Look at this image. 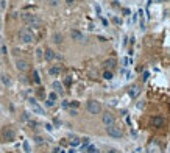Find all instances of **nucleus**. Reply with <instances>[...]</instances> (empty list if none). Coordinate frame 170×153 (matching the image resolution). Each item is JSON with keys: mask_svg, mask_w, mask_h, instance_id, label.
Here are the masks:
<instances>
[{"mask_svg": "<svg viewBox=\"0 0 170 153\" xmlns=\"http://www.w3.org/2000/svg\"><path fill=\"white\" fill-rule=\"evenodd\" d=\"M59 150H61V149H58V147H56V149L53 150V153H59Z\"/></svg>", "mask_w": 170, "mask_h": 153, "instance_id": "obj_33", "label": "nucleus"}, {"mask_svg": "<svg viewBox=\"0 0 170 153\" xmlns=\"http://www.w3.org/2000/svg\"><path fill=\"white\" fill-rule=\"evenodd\" d=\"M2 81H3L5 86H11V78L8 75H2Z\"/></svg>", "mask_w": 170, "mask_h": 153, "instance_id": "obj_17", "label": "nucleus"}, {"mask_svg": "<svg viewBox=\"0 0 170 153\" xmlns=\"http://www.w3.org/2000/svg\"><path fill=\"white\" fill-rule=\"evenodd\" d=\"M69 106H70V103H69L67 100H64V102H63V108H69Z\"/></svg>", "mask_w": 170, "mask_h": 153, "instance_id": "obj_26", "label": "nucleus"}, {"mask_svg": "<svg viewBox=\"0 0 170 153\" xmlns=\"http://www.w3.org/2000/svg\"><path fill=\"white\" fill-rule=\"evenodd\" d=\"M128 94H130V95H131V97H136L137 94H139V86H131V87H130V92H128Z\"/></svg>", "mask_w": 170, "mask_h": 153, "instance_id": "obj_15", "label": "nucleus"}, {"mask_svg": "<svg viewBox=\"0 0 170 153\" xmlns=\"http://www.w3.org/2000/svg\"><path fill=\"white\" fill-rule=\"evenodd\" d=\"M73 2H75V0H66V3H67V5H73Z\"/></svg>", "mask_w": 170, "mask_h": 153, "instance_id": "obj_31", "label": "nucleus"}, {"mask_svg": "<svg viewBox=\"0 0 170 153\" xmlns=\"http://www.w3.org/2000/svg\"><path fill=\"white\" fill-rule=\"evenodd\" d=\"M69 114H70V116H77L78 111H77V109H69Z\"/></svg>", "mask_w": 170, "mask_h": 153, "instance_id": "obj_25", "label": "nucleus"}, {"mask_svg": "<svg viewBox=\"0 0 170 153\" xmlns=\"http://www.w3.org/2000/svg\"><path fill=\"white\" fill-rule=\"evenodd\" d=\"M56 99H58V94H56L55 91H53V92H50V95H49V100L55 103V102H56Z\"/></svg>", "mask_w": 170, "mask_h": 153, "instance_id": "obj_20", "label": "nucleus"}, {"mask_svg": "<svg viewBox=\"0 0 170 153\" xmlns=\"http://www.w3.org/2000/svg\"><path fill=\"white\" fill-rule=\"evenodd\" d=\"M70 36H72V39H75V41H83V39H84V36L81 34V31H78V30H72V31H70Z\"/></svg>", "mask_w": 170, "mask_h": 153, "instance_id": "obj_12", "label": "nucleus"}, {"mask_svg": "<svg viewBox=\"0 0 170 153\" xmlns=\"http://www.w3.org/2000/svg\"><path fill=\"white\" fill-rule=\"evenodd\" d=\"M103 123L106 125V127H111V125H114V122H116V119H114V116L111 114V113H105L103 114Z\"/></svg>", "mask_w": 170, "mask_h": 153, "instance_id": "obj_7", "label": "nucleus"}, {"mask_svg": "<svg viewBox=\"0 0 170 153\" xmlns=\"http://www.w3.org/2000/svg\"><path fill=\"white\" fill-rule=\"evenodd\" d=\"M53 105H55V103H53V102H50V100L47 99V106H53Z\"/></svg>", "mask_w": 170, "mask_h": 153, "instance_id": "obj_30", "label": "nucleus"}, {"mask_svg": "<svg viewBox=\"0 0 170 153\" xmlns=\"http://www.w3.org/2000/svg\"><path fill=\"white\" fill-rule=\"evenodd\" d=\"M16 67H17V70H20V72H25V70L28 69V63H27L25 59H17Z\"/></svg>", "mask_w": 170, "mask_h": 153, "instance_id": "obj_8", "label": "nucleus"}, {"mask_svg": "<svg viewBox=\"0 0 170 153\" xmlns=\"http://www.w3.org/2000/svg\"><path fill=\"white\" fill-rule=\"evenodd\" d=\"M59 153H66V152H64V150H59Z\"/></svg>", "mask_w": 170, "mask_h": 153, "instance_id": "obj_34", "label": "nucleus"}, {"mask_svg": "<svg viewBox=\"0 0 170 153\" xmlns=\"http://www.w3.org/2000/svg\"><path fill=\"white\" fill-rule=\"evenodd\" d=\"M45 128H47L49 131H51V130H53V127H51L50 123H45Z\"/></svg>", "mask_w": 170, "mask_h": 153, "instance_id": "obj_28", "label": "nucleus"}, {"mask_svg": "<svg viewBox=\"0 0 170 153\" xmlns=\"http://www.w3.org/2000/svg\"><path fill=\"white\" fill-rule=\"evenodd\" d=\"M70 144H72V147H77V145H80V144H81V141H80V137H72Z\"/></svg>", "mask_w": 170, "mask_h": 153, "instance_id": "obj_18", "label": "nucleus"}, {"mask_svg": "<svg viewBox=\"0 0 170 153\" xmlns=\"http://www.w3.org/2000/svg\"><path fill=\"white\" fill-rule=\"evenodd\" d=\"M2 137H3V141H6V142H13V141L16 139V131H14L13 128H5V130L2 131Z\"/></svg>", "mask_w": 170, "mask_h": 153, "instance_id": "obj_5", "label": "nucleus"}, {"mask_svg": "<svg viewBox=\"0 0 170 153\" xmlns=\"http://www.w3.org/2000/svg\"><path fill=\"white\" fill-rule=\"evenodd\" d=\"M28 103H30V106H31V109H33V111H34V113H36V114H39V116H42V114H45V113H44V108H42V106H39V103L36 102L34 99H30V100H28Z\"/></svg>", "mask_w": 170, "mask_h": 153, "instance_id": "obj_6", "label": "nucleus"}, {"mask_svg": "<svg viewBox=\"0 0 170 153\" xmlns=\"http://www.w3.org/2000/svg\"><path fill=\"white\" fill-rule=\"evenodd\" d=\"M53 42H55V44H61V42H63V34L55 33L53 34Z\"/></svg>", "mask_w": 170, "mask_h": 153, "instance_id": "obj_16", "label": "nucleus"}, {"mask_svg": "<svg viewBox=\"0 0 170 153\" xmlns=\"http://www.w3.org/2000/svg\"><path fill=\"white\" fill-rule=\"evenodd\" d=\"M106 133H108L111 137H114V139H120V137L123 136V131L120 130L119 127H116V125L106 127Z\"/></svg>", "mask_w": 170, "mask_h": 153, "instance_id": "obj_4", "label": "nucleus"}, {"mask_svg": "<svg viewBox=\"0 0 170 153\" xmlns=\"http://www.w3.org/2000/svg\"><path fill=\"white\" fill-rule=\"evenodd\" d=\"M19 39H20L22 42H25V44H31L34 41V34L31 33L30 28H22V30L19 31Z\"/></svg>", "mask_w": 170, "mask_h": 153, "instance_id": "obj_2", "label": "nucleus"}, {"mask_svg": "<svg viewBox=\"0 0 170 153\" xmlns=\"http://www.w3.org/2000/svg\"><path fill=\"white\" fill-rule=\"evenodd\" d=\"M42 56H44V50H41V49H37V50H36V58H37V59H41Z\"/></svg>", "mask_w": 170, "mask_h": 153, "instance_id": "obj_23", "label": "nucleus"}, {"mask_svg": "<svg viewBox=\"0 0 170 153\" xmlns=\"http://www.w3.org/2000/svg\"><path fill=\"white\" fill-rule=\"evenodd\" d=\"M44 58H45V61L50 63V61H53V59L56 58V53L51 50V49H47V50L44 52Z\"/></svg>", "mask_w": 170, "mask_h": 153, "instance_id": "obj_9", "label": "nucleus"}, {"mask_svg": "<svg viewBox=\"0 0 170 153\" xmlns=\"http://www.w3.org/2000/svg\"><path fill=\"white\" fill-rule=\"evenodd\" d=\"M34 139H36V144H44V139H42L41 136H36Z\"/></svg>", "mask_w": 170, "mask_h": 153, "instance_id": "obj_24", "label": "nucleus"}, {"mask_svg": "<svg viewBox=\"0 0 170 153\" xmlns=\"http://www.w3.org/2000/svg\"><path fill=\"white\" fill-rule=\"evenodd\" d=\"M49 73H50L51 77H58L59 73H61V67H58V66H51L49 69Z\"/></svg>", "mask_w": 170, "mask_h": 153, "instance_id": "obj_13", "label": "nucleus"}, {"mask_svg": "<svg viewBox=\"0 0 170 153\" xmlns=\"http://www.w3.org/2000/svg\"><path fill=\"white\" fill-rule=\"evenodd\" d=\"M23 150H25V153H31V150H30V144L25 141L23 142Z\"/></svg>", "mask_w": 170, "mask_h": 153, "instance_id": "obj_22", "label": "nucleus"}, {"mask_svg": "<svg viewBox=\"0 0 170 153\" xmlns=\"http://www.w3.org/2000/svg\"><path fill=\"white\" fill-rule=\"evenodd\" d=\"M51 87L55 89V92H56L58 95H61V94H64V86L61 85L59 81H53V85H51Z\"/></svg>", "mask_w": 170, "mask_h": 153, "instance_id": "obj_10", "label": "nucleus"}, {"mask_svg": "<svg viewBox=\"0 0 170 153\" xmlns=\"http://www.w3.org/2000/svg\"><path fill=\"white\" fill-rule=\"evenodd\" d=\"M105 66H106V69H108V70H109V69H112L114 66H116V59H112V58L106 59V61H105Z\"/></svg>", "mask_w": 170, "mask_h": 153, "instance_id": "obj_14", "label": "nucleus"}, {"mask_svg": "<svg viewBox=\"0 0 170 153\" xmlns=\"http://www.w3.org/2000/svg\"><path fill=\"white\" fill-rule=\"evenodd\" d=\"M50 3H51V5H53V6H55V5H58V0H51Z\"/></svg>", "mask_w": 170, "mask_h": 153, "instance_id": "obj_32", "label": "nucleus"}, {"mask_svg": "<svg viewBox=\"0 0 170 153\" xmlns=\"http://www.w3.org/2000/svg\"><path fill=\"white\" fill-rule=\"evenodd\" d=\"M152 125H153L154 128H159V127L164 125V119L159 117V116H154V117H152Z\"/></svg>", "mask_w": 170, "mask_h": 153, "instance_id": "obj_11", "label": "nucleus"}, {"mask_svg": "<svg viewBox=\"0 0 170 153\" xmlns=\"http://www.w3.org/2000/svg\"><path fill=\"white\" fill-rule=\"evenodd\" d=\"M103 78H105V80H111V78H112V72H111V70H105Z\"/></svg>", "mask_w": 170, "mask_h": 153, "instance_id": "obj_19", "label": "nucleus"}, {"mask_svg": "<svg viewBox=\"0 0 170 153\" xmlns=\"http://www.w3.org/2000/svg\"><path fill=\"white\" fill-rule=\"evenodd\" d=\"M22 20H23L27 25L34 27V28H39V27H41V19L37 16H34V14H31V13H23V14H22Z\"/></svg>", "mask_w": 170, "mask_h": 153, "instance_id": "obj_1", "label": "nucleus"}, {"mask_svg": "<svg viewBox=\"0 0 170 153\" xmlns=\"http://www.w3.org/2000/svg\"><path fill=\"white\" fill-rule=\"evenodd\" d=\"M22 119H23V120H30V116H28V114H27V113H25V114H23V117H22Z\"/></svg>", "mask_w": 170, "mask_h": 153, "instance_id": "obj_29", "label": "nucleus"}, {"mask_svg": "<svg viewBox=\"0 0 170 153\" xmlns=\"http://www.w3.org/2000/svg\"><path fill=\"white\" fill-rule=\"evenodd\" d=\"M89 114H100L102 113V105L97 102V100H89L87 105H86Z\"/></svg>", "mask_w": 170, "mask_h": 153, "instance_id": "obj_3", "label": "nucleus"}, {"mask_svg": "<svg viewBox=\"0 0 170 153\" xmlns=\"http://www.w3.org/2000/svg\"><path fill=\"white\" fill-rule=\"evenodd\" d=\"M95 11H97V14H102V10H100L98 5H95Z\"/></svg>", "mask_w": 170, "mask_h": 153, "instance_id": "obj_27", "label": "nucleus"}, {"mask_svg": "<svg viewBox=\"0 0 170 153\" xmlns=\"http://www.w3.org/2000/svg\"><path fill=\"white\" fill-rule=\"evenodd\" d=\"M33 81L34 83H41V77H39V73H37L36 70L33 72Z\"/></svg>", "mask_w": 170, "mask_h": 153, "instance_id": "obj_21", "label": "nucleus"}]
</instances>
